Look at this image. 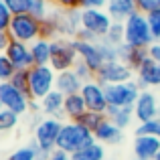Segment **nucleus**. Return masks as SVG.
Segmentation results:
<instances>
[{
  "label": "nucleus",
  "mask_w": 160,
  "mask_h": 160,
  "mask_svg": "<svg viewBox=\"0 0 160 160\" xmlns=\"http://www.w3.org/2000/svg\"><path fill=\"white\" fill-rule=\"evenodd\" d=\"M160 154L158 136H136L134 140V156L140 160H156Z\"/></svg>",
  "instance_id": "16"
},
{
  "label": "nucleus",
  "mask_w": 160,
  "mask_h": 160,
  "mask_svg": "<svg viewBox=\"0 0 160 160\" xmlns=\"http://www.w3.org/2000/svg\"><path fill=\"white\" fill-rule=\"evenodd\" d=\"M0 83H2V81H0Z\"/></svg>",
  "instance_id": "53"
},
{
  "label": "nucleus",
  "mask_w": 160,
  "mask_h": 160,
  "mask_svg": "<svg viewBox=\"0 0 160 160\" xmlns=\"http://www.w3.org/2000/svg\"><path fill=\"white\" fill-rule=\"evenodd\" d=\"M73 71H75V75H77V77L81 79L83 83H89V81H95V71L91 69L89 65H85V63H83V61H77V63H75Z\"/></svg>",
  "instance_id": "34"
},
{
  "label": "nucleus",
  "mask_w": 160,
  "mask_h": 160,
  "mask_svg": "<svg viewBox=\"0 0 160 160\" xmlns=\"http://www.w3.org/2000/svg\"><path fill=\"white\" fill-rule=\"evenodd\" d=\"M124 31H126V45H130V47L148 49L150 45L156 43L152 31H150L148 18H146V14H142V12H134V14L126 20Z\"/></svg>",
  "instance_id": "2"
},
{
  "label": "nucleus",
  "mask_w": 160,
  "mask_h": 160,
  "mask_svg": "<svg viewBox=\"0 0 160 160\" xmlns=\"http://www.w3.org/2000/svg\"><path fill=\"white\" fill-rule=\"evenodd\" d=\"M4 55L10 59V63L16 67V69H31V67L35 65L32 53H31V45L20 43V41H12L10 39V43H8Z\"/></svg>",
  "instance_id": "14"
},
{
  "label": "nucleus",
  "mask_w": 160,
  "mask_h": 160,
  "mask_svg": "<svg viewBox=\"0 0 160 160\" xmlns=\"http://www.w3.org/2000/svg\"><path fill=\"white\" fill-rule=\"evenodd\" d=\"M67 160H73V158H71V156H69V158H67Z\"/></svg>",
  "instance_id": "50"
},
{
  "label": "nucleus",
  "mask_w": 160,
  "mask_h": 160,
  "mask_svg": "<svg viewBox=\"0 0 160 160\" xmlns=\"http://www.w3.org/2000/svg\"><path fill=\"white\" fill-rule=\"evenodd\" d=\"M81 95H83V99H85V106H87L89 112L106 113V109H108V98H106V87H103V85H99L98 81L83 83Z\"/></svg>",
  "instance_id": "12"
},
{
  "label": "nucleus",
  "mask_w": 160,
  "mask_h": 160,
  "mask_svg": "<svg viewBox=\"0 0 160 160\" xmlns=\"http://www.w3.org/2000/svg\"><path fill=\"white\" fill-rule=\"evenodd\" d=\"M63 103H65V95H63L61 91L53 89L47 98L41 99V112L47 113L49 118H57V120H61V118L65 116V113H63Z\"/></svg>",
  "instance_id": "22"
},
{
  "label": "nucleus",
  "mask_w": 160,
  "mask_h": 160,
  "mask_svg": "<svg viewBox=\"0 0 160 160\" xmlns=\"http://www.w3.org/2000/svg\"><path fill=\"white\" fill-rule=\"evenodd\" d=\"M79 61L77 51L73 47L71 39H55L51 41V67L55 73H63V71H71L75 63Z\"/></svg>",
  "instance_id": "5"
},
{
  "label": "nucleus",
  "mask_w": 160,
  "mask_h": 160,
  "mask_svg": "<svg viewBox=\"0 0 160 160\" xmlns=\"http://www.w3.org/2000/svg\"><path fill=\"white\" fill-rule=\"evenodd\" d=\"M18 118L14 112H8V109H2L0 112V134H6L10 132V130L16 128V124H18Z\"/></svg>",
  "instance_id": "30"
},
{
  "label": "nucleus",
  "mask_w": 160,
  "mask_h": 160,
  "mask_svg": "<svg viewBox=\"0 0 160 160\" xmlns=\"http://www.w3.org/2000/svg\"><path fill=\"white\" fill-rule=\"evenodd\" d=\"M158 138H160V132H158Z\"/></svg>",
  "instance_id": "52"
},
{
  "label": "nucleus",
  "mask_w": 160,
  "mask_h": 160,
  "mask_svg": "<svg viewBox=\"0 0 160 160\" xmlns=\"http://www.w3.org/2000/svg\"><path fill=\"white\" fill-rule=\"evenodd\" d=\"M146 18H148V24H150V31H152V35H154V41L160 43V8H156V10L150 12V14H146Z\"/></svg>",
  "instance_id": "39"
},
{
  "label": "nucleus",
  "mask_w": 160,
  "mask_h": 160,
  "mask_svg": "<svg viewBox=\"0 0 160 160\" xmlns=\"http://www.w3.org/2000/svg\"><path fill=\"white\" fill-rule=\"evenodd\" d=\"M4 4L8 6V10L12 14H27L31 8V0H4Z\"/></svg>",
  "instance_id": "38"
},
{
  "label": "nucleus",
  "mask_w": 160,
  "mask_h": 160,
  "mask_svg": "<svg viewBox=\"0 0 160 160\" xmlns=\"http://www.w3.org/2000/svg\"><path fill=\"white\" fill-rule=\"evenodd\" d=\"M55 24H57V32L61 39H71L73 41L77 37V32L81 31V10H61L55 8L51 14Z\"/></svg>",
  "instance_id": "9"
},
{
  "label": "nucleus",
  "mask_w": 160,
  "mask_h": 160,
  "mask_svg": "<svg viewBox=\"0 0 160 160\" xmlns=\"http://www.w3.org/2000/svg\"><path fill=\"white\" fill-rule=\"evenodd\" d=\"M132 73L134 71L130 69L126 63L122 61H109L103 63L102 67L98 69L95 73V81L99 85H116V83H126V81H132Z\"/></svg>",
  "instance_id": "10"
},
{
  "label": "nucleus",
  "mask_w": 160,
  "mask_h": 160,
  "mask_svg": "<svg viewBox=\"0 0 160 160\" xmlns=\"http://www.w3.org/2000/svg\"><path fill=\"white\" fill-rule=\"evenodd\" d=\"M8 43H10V37H8V32H0V53L6 51Z\"/></svg>",
  "instance_id": "47"
},
{
  "label": "nucleus",
  "mask_w": 160,
  "mask_h": 160,
  "mask_svg": "<svg viewBox=\"0 0 160 160\" xmlns=\"http://www.w3.org/2000/svg\"><path fill=\"white\" fill-rule=\"evenodd\" d=\"M8 160H37V148L35 146H22V148L14 150V152L8 156Z\"/></svg>",
  "instance_id": "37"
},
{
  "label": "nucleus",
  "mask_w": 160,
  "mask_h": 160,
  "mask_svg": "<svg viewBox=\"0 0 160 160\" xmlns=\"http://www.w3.org/2000/svg\"><path fill=\"white\" fill-rule=\"evenodd\" d=\"M109 0H81V10L87 8H98V10H106Z\"/></svg>",
  "instance_id": "43"
},
{
  "label": "nucleus",
  "mask_w": 160,
  "mask_h": 160,
  "mask_svg": "<svg viewBox=\"0 0 160 160\" xmlns=\"http://www.w3.org/2000/svg\"><path fill=\"white\" fill-rule=\"evenodd\" d=\"M158 112H160V106H158L156 95H154L150 89H142L140 98H138L136 106H134V116H136V120L140 122V124L142 122L156 120Z\"/></svg>",
  "instance_id": "13"
},
{
  "label": "nucleus",
  "mask_w": 160,
  "mask_h": 160,
  "mask_svg": "<svg viewBox=\"0 0 160 160\" xmlns=\"http://www.w3.org/2000/svg\"><path fill=\"white\" fill-rule=\"evenodd\" d=\"M103 120H106V113H98V112H89V109H87V112L77 120V124H81L83 128L89 130V132H95Z\"/></svg>",
  "instance_id": "28"
},
{
  "label": "nucleus",
  "mask_w": 160,
  "mask_h": 160,
  "mask_svg": "<svg viewBox=\"0 0 160 160\" xmlns=\"http://www.w3.org/2000/svg\"><path fill=\"white\" fill-rule=\"evenodd\" d=\"M6 160H8V158H6Z\"/></svg>",
  "instance_id": "54"
},
{
  "label": "nucleus",
  "mask_w": 160,
  "mask_h": 160,
  "mask_svg": "<svg viewBox=\"0 0 160 160\" xmlns=\"http://www.w3.org/2000/svg\"><path fill=\"white\" fill-rule=\"evenodd\" d=\"M73 47H75V51H77L79 61H83L85 65H89L91 69L98 73V69L103 65L102 53H99V45L98 43H85V41L73 39Z\"/></svg>",
  "instance_id": "15"
},
{
  "label": "nucleus",
  "mask_w": 160,
  "mask_h": 160,
  "mask_svg": "<svg viewBox=\"0 0 160 160\" xmlns=\"http://www.w3.org/2000/svg\"><path fill=\"white\" fill-rule=\"evenodd\" d=\"M106 10L113 22H126L134 12H138V8L136 0H109Z\"/></svg>",
  "instance_id": "20"
},
{
  "label": "nucleus",
  "mask_w": 160,
  "mask_h": 160,
  "mask_svg": "<svg viewBox=\"0 0 160 160\" xmlns=\"http://www.w3.org/2000/svg\"><path fill=\"white\" fill-rule=\"evenodd\" d=\"M12 12L8 10V6L4 4V0H0V32H8L10 28V22H12Z\"/></svg>",
  "instance_id": "40"
},
{
  "label": "nucleus",
  "mask_w": 160,
  "mask_h": 160,
  "mask_svg": "<svg viewBox=\"0 0 160 160\" xmlns=\"http://www.w3.org/2000/svg\"><path fill=\"white\" fill-rule=\"evenodd\" d=\"M73 160H106V146L99 144V142H93V144L81 148L79 152L71 154Z\"/></svg>",
  "instance_id": "26"
},
{
  "label": "nucleus",
  "mask_w": 160,
  "mask_h": 160,
  "mask_svg": "<svg viewBox=\"0 0 160 160\" xmlns=\"http://www.w3.org/2000/svg\"><path fill=\"white\" fill-rule=\"evenodd\" d=\"M57 73L51 65H32L28 69V98L41 102L55 89Z\"/></svg>",
  "instance_id": "3"
},
{
  "label": "nucleus",
  "mask_w": 160,
  "mask_h": 160,
  "mask_svg": "<svg viewBox=\"0 0 160 160\" xmlns=\"http://www.w3.org/2000/svg\"><path fill=\"white\" fill-rule=\"evenodd\" d=\"M31 53L35 65H51V41L37 39L31 45Z\"/></svg>",
  "instance_id": "25"
},
{
  "label": "nucleus",
  "mask_w": 160,
  "mask_h": 160,
  "mask_svg": "<svg viewBox=\"0 0 160 160\" xmlns=\"http://www.w3.org/2000/svg\"><path fill=\"white\" fill-rule=\"evenodd\" d=\"M148 57L152 59V61L160 63V43H154V45L148 47Z\"/></svg>",
  "instance_id": "45"
},
{
  "label": "nucleus",
  "mask_w": 160,
  "mask_h": 160,
  "mask_svg": "<svg viewBox=\"0 0 160 160\" xmlns=\"http://www.w3.org/2000/svg\"><path fill=\"white\" fill-rule=\"evenodd\" d=\"M113 20L112 16L108 14V10H98V8H87V10H81V27L91 31L95 37L103 39V37L109 32Z\"/></svg>",
  "instance_id": "11"
},
{
  "label": "nucleus",
  "mask_w": 160,
  "mask_h": 160,
  "mask_svg": "<svg viewBox=\"0 0 160 160\" xmlns=\"http://www.w3.org/2000/svg\"><path fill=\"white\" fill-rule=\"evenodd\" d=\"M14 73H16V67L10 63V59L6 55L0 53V81H10Z\"/></svg>",
  "instance_id": "35"
},
{
  "label": "nucleus",
  "mask_w": 160,
  "mask_h": 160,
  "mask_svg": "<svg viewBox=\"0 0 160 160\" xmlns=\"http://www.w3.org/2000/svg\"><path fill=\"white\" fill-rule=\"evenodd\" d=\"M136 8L142 14H150L156 8H160V0H136Z\"/></svg>",
  "instance_id": "42"
},
{
  "label": "nucleus",
  "mask_w": 160,
  "mask_h": 160,
  "mask_svg": "<svg viewBox=\"0 0 160 160\" xmlns=\"http://www.w3.org/2000/svg\"><path fill=\"white\" fill-rule=\"evenodd\" d=\"M41 39H47V41H55V39H59L57 24H55L53 16H47L45 20H41Z\"/></svg>",
  "instance_id": "32"
},
{
  "label": "nucleus",
  "mask_w": 160,
  "mask_h": 160,
  "mask_svg": "<svg viewBox=\"0 0 160 160\" xmlns=\"http://www.w3.org/2000/svg\"><path fill=\"white\" fill-rule=\"evenodd\" d=\"M134 132H136V136H158V132H160V118L138 124V128L134 130Z\"/></svg>",
  "instance_id": "31"
},
{
  "label": "nucleus",
  "mask_w": 160,
  "mask_h": 160,
  "mask_svg": "<svg viewBox=\"0 0 160 160\" xmlns=\"http://www.w3.org/2000/svg\"><path fill=\"white\" fill-rule=\"evenodd\" d=\"M102 41H106V43L113 45V47H122V45L126 43V31H124V22H113L112 28H109V32L106 37H103Z\"/></svg>",
  "instance_id": "27"
},
{
  "label": "nucleus",
  "mask_w": 160,
  "mask_h": 160,
  "mask_svg": "<svg viewBox=\"0 0 160 160\" xmlns=\"http://www.w3.org/2000/svg\"><path fill=\"white\" fill-rule=\"evenodd\" d=\"M67 158H69V154L63 152V150H59V148H55L51 152V156H49V160H67Z\"/></svg>",
  "instance_id": "46"
},
{
  "label": "nucleus",
  "mask_w": 160,
  "mask_h": 160,
  "mask_svg": "<svg viewBox=\"0 0 160 160\" xmlns=\"http://www.w3.org/2000/svg\"><path fill=\"white\" fill-rule=\"evenodd\" d=\"M156 160H160V154H158V156H156Z\"/></svg>",
  "instance_id": "49"
},
{
  "label": "nucleus",
  "mask_w": 160,
  "mask_h": 160,
  "mask_svg": "<svg viewBox=\"0 0 160 160\" xmlns=\"http://www.w3.org/2000/svg\"><path fill=\"white\" fill-rule=\"evenodd\" d=\"M93 142H95L93 132L85 130L81 124H77V122H65L63 128H61V134H59L57 148L71 156V154L79 152L81 148L93 144Z\"/></svg>",
  "instance_id": "1"
},
{
  "label": "nucleus",
  "mask_w": 160,
  "mask_h": 160,
  "mask_svg": "<svg viewBox=\"0 0 160 160\" xmlns=\"http://www.w3.org/2000/svg\"><path fill=\"white\" fill-rule=\"evenodd\" d=\"M61 128H63L61 120H57V118H45V120H41L37 124L35 140L32 142L41 150H45V152H53L57 148V140H59V134H61Z\"/></svg>",
  "instance_id": "7"
},
{
  "label": "nucleus",
  "mask_w": 160,
  "mask_h": 160,
  "mask_svg": "<svg viewBox=\"0 0 160 160\" xmlns=\"http://www.w3.org/2000/svg\"><path fill=\"white\" fill-rule=\"evenodd\" d=\"M93 136H95V142H99V144L116 146V144H122V142H124V130H120L106 116V120L99 124V128L93 132Z\"/></svg>",
  "instance_id": "17"
},
{
  "label": "nucleus",
  "mask_w": 160,
  "mask_h": 160,
  "mask_svg": "<svg viewBox=\"0 0 160 160\" xmlns=\"http://www.w3.org/2000/svg\"><path fill=\"white\" fill-rule=\"evenodd\" d=\"M10 83L28 95V69H16V73L12 75Z\"/></svg>",
  "instance_id": "36"
},
{
  "label": "nucleus",
  "mask_w": 160,
  "mask_h": 160,
  "mask_svg": "<svg viewBox=\"0 0 160 160\" xmlns=\"http://www.w3.org/2000/svg\"><path fill=\"white\" fill-rule=\"evenodd\" d=\"M83 81L75 75V71H63L57 73V81H55V89L61 91L63 95H73V93H81Z\"/></svg>",
  "instance_id": "21"
},
{
  "label": "nucleus",
  "mask_w": 160,
  "mask_h": 160,
  "mask_svg": "<svg viewBox=\"0 0 160 160\" xmlns=\"http://www.w3.org/2000/svg\"><path fill=\"white\" fill-rule=\"evenodd\" d=\"M132 160H140V158H136V156H134V158H132Z\"/></svg>",
  "instance_id": "48"
},
{
  "label": "nucleus",
  "mask_w": 160,
  "mask_h": 160,
  "mask_svg": "<svg viewBox=\"0 0 160 160\" xmlns=\"http://www.w3.org/2000/svg\"><path fill=\"white\" fill-rule=\"evenodd\" d=\"M99 53H102V59L103 63H109V61H120V47H113V45L106 43V41H99Z\"/></svg>",
  "instance_id": "33"
},
{
  "label": "nucleus",
  "mask_w": 160,
  "mask_h": 160,
  "mask_svg": "<svg viewBox=\"0 0 160 160\" xmlns=\"http://www.w3.org/2000/svg\"><path fill=\"white\" fill-rule=\"evenodd\" d=\"M106 116H108L120 130L130 128V126H132V120L136 118V116H134V108H113V106H108Z\"/></svg>",
  "instance_id": "24"
},
{
  "label": "nucleus",
  "mask_w": 160,
  "mask_h": 160,
  "mask_svg": "<svg viewBox=\"0 0 160 160\" xmlns=\"http://www.w3.org/2000/svg\"><path fill=\"white\" fill-rule=\"evenodd\" d=\"M158 118H160V112H158Z\"/></svg>",
  "instance_id": "51"
},
{
  "label": "nucleus",
  "mask_w": 160,
  "mask_h": 160,
  "mask_svg": "<svg viewBox=\"0 0 160 160\" xmlns=\"http://www.w3.org/2000/svg\"><path fill=\"white\" fill-rule=\"evenodd\" d=\"M142 89L138 81H126V83H116V85H106V98L108 106L113 108H134L140 98Z\"/></svg>",
  "instance_id": "6"
},
{
  "label": "nucleus",
  "mask_w": 160,
  "mask_h": 160,
  "mask_svg": "<svg viewBox=\"0 0 160 160\" xmlns=\"http://www.w3.org/2000/svg\"><path fill=\"white\" fill-rule=\"evenodd\" d=\"M28 14H32L39 20H45L49 14H51V2H49V0H31Z\"/></svg>",
  "instance_id": "29"
},
{
  "label": "nucleus",
  "mask_w": 160,
  "mask_h": 160,
  "mask_svg": "<svg viewBox=\"0 0 160 160\" xmlns=\"http://www.w3.org/2000/svg\"><path fill=\"white\" fill-rule=\"evenodd\" d=\"M0 103L4 109L8 112H14L16 116H22L27 113L28 106H31V98H28L24 91H20L18 87H14L10 81H2L0 83Z\"/></svg>",
  "instance_id": "8"
},
{
  "label": "nucleus",
  "mask_w": 160,
  "mask_h": 160,
  "mask_svg": "<svg viewBox=\"0 0 160 160\" xmlns=\"http://www.w3.org/2000/svg\"><path fill=\"white\" fill-rule=\"evenodd\" d=\"M136 75H138V85H140V89L160 87V63L152 61V59H148V61L136 71Z\"/></svg>",
  "instance_id": "18"
},
{
  "label": "nucleus",
  "mask_w": 160,
  "mask_h": 160,
  "mask_svg": "<svg viewBox=\"0 0 160 160\" xmlns=\"http://www.w3.org/2000/svg\"><path fill=\"white\" fill-rule=\"evenodd\" d=\"M85 112H87V106H85V99H83V95H81V93L65 95L63 113H65V118H69V122H77Z\"/></svg>",
  "instance_id": "23"
},
{
  "label": "nucleus",
  "mask_w": 160,
  "mask_h": 160,
  "mask_svg": "<svg viewBox=\"0 0 160 160\" xmlns=\"http://www.w3.org/2000/svg\"><path fill=\"white\" fill-rule=\"evenodd\" d=\"M51 6L61 10H81V0H49Z\"/></svg>",
  "instance_id": "41"
},
{
  "label": "nucleus",
  "mask_w": 160,
  "mask_h": 160,
  "mask_svg": "<svg viewBox=\"0 0 160 160\" xmlns=\"http://www.w3.org/2000/svg\"><path fill=\"white\" fill-rule=\"evenodd\" d=\"M75 39H79V41H85V43H99V41H102L99 37H95L91 31H87V28H83V27H81V31L77 32V37H75Z\"/></svg>",
  "instance_id": "44"
},
{
  "label": "nucleus",
  "mask_w": 160,
  "mask_h": 160,
  "mask_svg": "<svg viewBox=\"0 0 160 160\" xmlns=\"http://www.w3.org/2000/svg\"><path fill=\"white\" fill-rule=\"evenodd\" d=\"M148 49H138V47H130V45H122L120 47V61L126 63L132 71H138L146 61H148Z\"/></svg>",
  "instance_id": "19"
},
{
  "label": "nucleus",
  "mask_w": 160,
  "mask_h": 160,
  "mask_svg": "<svg viewBox=\"0 0 160 160\" xmlns=\"http://www.w3.org/2000/svg\"><path fill=\"white\" fill-rule=\"evenodd\" d=\"M8 37L12 41H20V43L32 45L37 39H41V20L35 18L32 14H16L12 16L10 28H8Z\"/></svg>",
  "instance_id": "4"
}]
</instances>
